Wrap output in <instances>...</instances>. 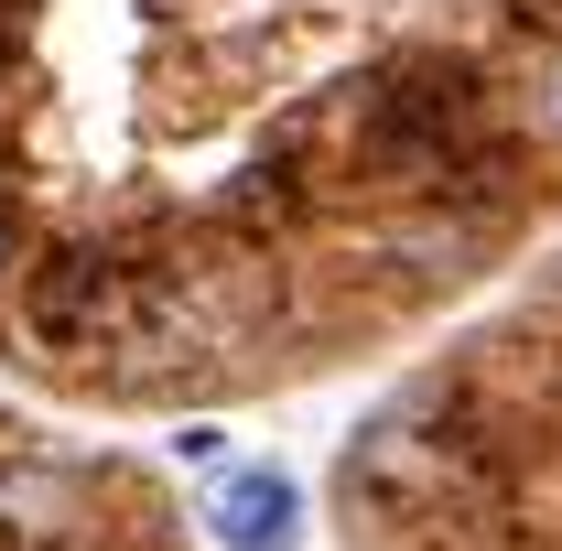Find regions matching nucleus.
Returning a JSON list of instances; mask_svg holds the SVG:
<instances>
[{
  "instance_id": "nucleus-1",
  "label": "nucleus",
  "mask_w": 562,
  "mask_h": 551,
  "mask_svg": "<svg viewBox=\"0 0 562 551\" xmlns=\"http://www.w3.org/2000/svg\"><path fill=\"white\" fill-rule=\"evenodd\" d=\"M162 260H120V249H44L22 281V325L55 357H131L140 314H151Z\"/></svg>"
},
{
  "instance_id": "nucleus-2",
  "label": "nucleus",
  "mask_w": 562,
  "mask_h": 551,
  "mask_svg": "<svg viewBox=\"0 0 562 551\" xmlns=\"http://www.w3.org/2000/svg\"><path fill=\"white\" fill-rule=\"evenodd\" d=\"M206 530L227 551H292V530H303V497H292V476H271V465H227L206 497Z\"/></svg>"
},
{
  "instance_id": "nucleus-3",
  "label": "nucleus",
  "mask_w": 562,
  "mask_h": 551,
  "mask_svg": "<svg viewBox=\"0 0 562 551\" xmlns=\"http://www.w3.org/2000/svg\"><path fill=\"white\" fill-rule=\"evenodd\" d=\"M541 120H552V131H562V66H552V87H541Z\"/></svg>"
},
{
  "instance_id": "nucleus-4",
  "label": "nucleus",
  "mask_w": 562,
  "mask_h": 551,
  "mask_svg": "<svg viewBox=\"0 0 562 551\" xmlns=\"http://www.w3.org/2000/svg\"><path fill=\"white\" fill-rule=\"evenodd\" d=\"M0 260H11V227H0Z\"/></svg>"
}]
</instances>
